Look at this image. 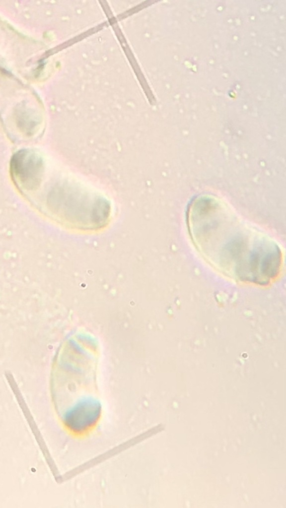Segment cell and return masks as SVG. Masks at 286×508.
<instances>
[{
  "instance_id": "cell-1",
  "label": "cell",
  "mask_w": 286,
  "mask_h": 508,
  "mask_svg": "<svg viewBox=\"0 0 286 508\" xmlns=\"http://www.w3.org/2000/svg\"><path fill=\"white\" fill-rule=\"evenodd\" d=\"M217 198L203 195L187 214L191 239L202 254L242 281L266 284L279 273L282 254L269 238L246 226Z\"/></svg>"
}]
</instances>
